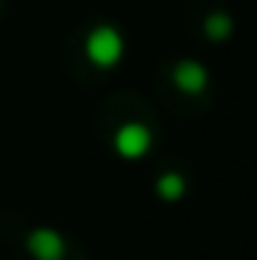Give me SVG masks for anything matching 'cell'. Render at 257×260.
<instances>
[{
  "mask_svg": "<svg viewBox=\"0 0 257 260\" xmlns=\"http://www.w3.org/2000/svg\"><path fill=\"white\" fill-rule=\"evenodd\" d=\"M88 55H91L94 64L112 67L118 61V55H121V40H118V34H115L112 27H97V30L91 34V40H88Z\"/></svg>",
  "mask_w": 257,
  "mask_h": 260,
  "instance_id": "cell-1",
  "label": "cell"
},
{
  "mask_svg": "<svg viewBox=\"0 0 257 260\" xmlns=\"http://www.w3.org/2000/svg\"><path fill=\"white\" fill-rule=\"evenodd\" d=\"M27 248L37 260H61L64 257V239L55 230H34L27 239Z\"/></svg>",
  "mask_w": 257,
  "mask_h": 260,
  "instance_id": "cell-2",
  "label": "cell"
},
{
  "mask_svg": "<svg viewBox=\"0 0 257 260\" xmlns=\"http://www.w3.org/2000/svg\"><path fill=\"white\" fill-rule=\"evenodd\" d=\"M148 148V133L142 127H124L118 133V151L124 157H139Z\"/></svg>",
  "mask_w": 257,
  "mask_h": 260,
  "instance_id": "cell-3",
  "label": "cell"
},
{
  "mask_svg": "<svg viewBox=\"0 0 257 260\" xmlns=\"http://www.w3.org/2000/svg\"><path fill=\"white\" fill-rule=\"evenodd\" d=\"M182 188H185V185H182L179 176H164V179H160V194L170 197V200H176V197L182 194Z\"/></svg>",
  "mask_w": 257,
  "mask_h": 260,
  "instance_id": "cell-4",
  "label": "cell"
}]
</instances>
